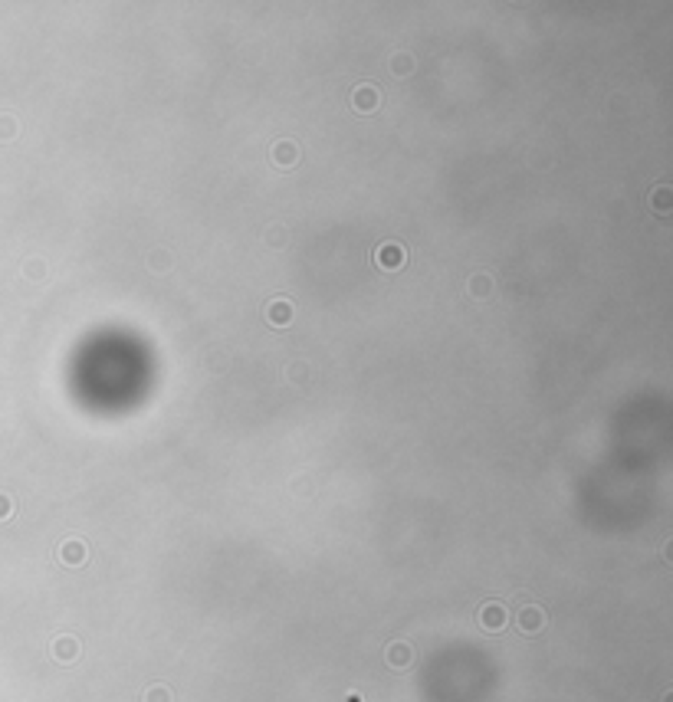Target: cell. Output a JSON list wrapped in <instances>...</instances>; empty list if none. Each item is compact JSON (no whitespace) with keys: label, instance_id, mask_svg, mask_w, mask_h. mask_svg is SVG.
Wrapping results in <instances>:
<instances>
[{"label":"cell","instance_id":"9c48e42d","mask_svg":"<svg viewBox=\"0 0 673 702\" xmlns=\"http://www.w3.org/2000/svg\"><path fill=\"white\" fill-rule=\"evenodd\" d=\"M296 158H299V152H296L293 141H276V145H273V161L276 164L289 168V164H296Z\"/></svg>","mask_w":673,"mask_h":702},{"label":"cell","instance_id":"8992f818","mask_svg":"<svg viewBox=\"0 0 673 702\" xmlns=\"http://www.w3.org/2000/svg\"><path fill=\"white\" fill-rule=\"evenodd\" d=\"M59 562L69 564V568H79V564L86 562V545L79 539H69L59 545Z\"/></svg>","mask_w":673,"mask_h":702},{"label":"cell","instance_id":"3957f363","mask_svg":"<svg viewBox=\"0 0 673 702\" xmlns=\"http://www.w3.org/2000/svg\"><path fill=\"white\" fill-rule=\"evenodd\" d=\"M404 260H407V253H404L401 243H381L378 253H375V263L381 270H398V266H404Z\"/></svg>","mask_w":673,"mask_h":702},{"label":"cell","instance_id":"277c9868","mask_svg":"<svg viewBox=\"0 0 673 702\" xmlns=\"http://www.w3.org/2000/svg\"><path fill=\"white\" fill-rule=\"evenodd\" d=\"M384 659H388V666H391V670H407V666L414 663L411 643H401V640H398V643H391V647H388V653H384Z\"/></svg>","mask_w":673,"mask_h":702},{"label":"cell","instance_id":"52a82bcc","mask_svg":"<svg viewBox=\"0 0 673 702\" xmlns=\"http://www.w3.org/2000/svg\"><path fill=\"white\" fill-rule=\"evenodd\" d=\"M352 105L359 108V112H371V108H378V89L375 86H359L355 92H352Z\"/></svg>","mask_w":673,"mask_h":702},{"label":"cell","instance_id":"5b68a950","mask_svg":"<svg viewBox=\"0 0 673 702\" xmlns=\"http://www.w3.org/2000/svg\"><path fill=\"white\" fill-rule=\"evenodd\" d=\"M53 659L56 663H76L79 659V640L76 637H56L53 640Z\"/></svg>","mask_w":673,"mask_h":702},{"label":"cell","instance_id":"8fae6325","mask_svg":"<svg viewBox=\"0 0 673 702\" xmlns=\"http://www.w3.org/2000/svg\"><path fill=\"white\" fill-rule=\"evenodd\" d=\"M470 292H473L477 299H483V295H489V292H493V279H489V276H473V282H470Z\"/></svg>","mask_w":673,"mask_h":702},{"label":"cell","instance_id":"4fadbf2b","mask_svg":"<svg viewBox=\"0 0 673 702\" xmlns=\"http://www.w3.org/2000/svg\"><path fill=\"white\" fill-rule=\"evenodd\" d=\"M10 499H7V496H0V519H10Z\"/></svg>","mask_w":673,"mask_h":702},{"label":"cell","instance_id":"7a4b0ae2","mask_svg":"<svg viewBox=\"0 0 673 702\" xmlns=\"http://www.w3.org/2000/svg\"><path fill=\"white\" fill-rule=\"evenodd\" d=\"M479 627L489 630V634H500L502 627H506V607L500 601H489V604L479 607Z\"/></svg>","mask_w":673,"mask_h":702},{"label":"cell","instance_id":"7c38bea8","mask_svg":"<svg viewBox=\"0 0 673 702\" xmlns=\"http://www.w3.org/2000/svg\"><path fill=\"white\" fill-rule=\"evenodd\" d=\"M653 197H657V200H653V210H660V214H663V210L670 207V204H667L670 191H667V187H657V191H653Z\"/></svg>","mask_w":673,"mask_h":702},{"label":"cell","instance_id":"30bf717a","mask_svg":"<svg viewBox=\"0 0 673 702\" xmlns=\"http://www.w3.org/2000/svg\"><path fill=\"white\" fill-rule=\"evenodd\" d=\"M141 702H174V696H171V689H168V686H161V682H158V686H148V689H145Z\"/></svg>","mask_w":673,"mask_h":702},{"label":"cell","instance_id":"6da1fadb","mask_svg":"<svg viewBox=\"0 0 673 702\" xmlns=\"http://www.w3.org/2000/svg\"><path fill=\"white\" fill-rule=\"evenodd\" d=\"M545 610L539 604H526L519 607V614H516V624H519L522 634H529V637H535V634H542V627H545Z\"/></svg>","mask_w":673,"mask_h":702},{"label":"cell","instance_id":"ba28073f","mask_svg":"<svg viewBox=\"0 0 673 702\" xmlns=\"http://www.w3.org/2000/svg\"><path fill=\"white\" fill-rule=\"evenodd\" d=\"M266 319H270V325H289L293 322V305L286 302V299H276L266 309Z\"/></svg>","mask_w":673,"mask_h":702},{"label":"cell","instance_id":"5bb4252c","mask_svg":"<svg viewBox=\"0 0 673 702\" xmlns=\"http://www.w3.org/2000/svg\"><path fill=\"white\" fill-rule=\"evenodd\" d=\"M348 702H361V696H352V699H348Z\"/></svg>","mask_w":673,"mask_h":702}]
</instances>
